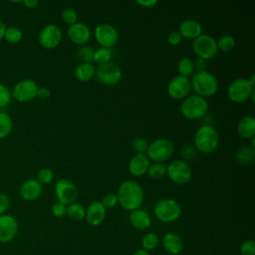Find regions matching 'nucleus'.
<instances>
[{
    "mask_svg": "<svg viewBox=\"0 0 255 255\" xmlns=\"http://www.w3.org/2000/svg\"><path fill=\"white\" fill-rule=\"evenodd\" d=\"M117 197L118 203H120L124 209L132 211L138 209L142 204L144 192L137 181L133 179H127L120 184Z\"/></svg>",
    "mask_w": 255,
    "mask_h": 255,
    "instance_id": "obj_1",
    "label": "nucleus"
},
{
    "mask_svg": "<svg viewBox=\"0 0 255 255\" xmlns=\"http://www.w3.org/2000/svg\"><path fill=\"white\" fill-rule=\"evenodd\" d=\"M195 148L202 153L213 152L219 144V135L215 128L210 125H203L197 128L193 136Z\"/></svg>",
    "mask_w": 255,
    "mask_h": 255,
    "instance_id": "obj_2",
    "label": "nucleus"
},
{
    "mask_svg": "<svg viewBox=\"0 0 255 255\" xmlns=\"http://www.w3.org/2000/svg\"><path fill=\"white\" fill-rule=\"evenodd\" d=\"M191 89L196 93V95L207 98L211 97L218 91V81L216 77L208 71L194 72L190 80Z\"/></svg>",
    "mask_w": 255,
    "mask_h": 255,
    "instance_id": "obj_3",
    "label": "nucleus"
},
{
    "mask_svg": "<svg viewBox=\"0 0 255 255\" xmlns=\"http://www.w3.org/2000/svg\"><path fill=\"white\" fill-rule=\"evenodd\" d=\"M255 77L237 78L233 80L227 88V97L234 103H243L254 95Z\"/></svg>",
    "mask_w": 255,
    "mask_h": 255,
    "instance_id": "obj_4",
    "label": "nucleus"
},
{
    "mask_svg": "<svg viewBox=\"0 0 255 255\" xmlns=\"http://www.w3.org/2000/svg\"><path fill=\"white\" fill-rule=\"evenodd\" d=\"M180 112L188 120H198L207 115L208 103L205 98L196 94L188 95L180 104Z\"/></svg>",
    "mask_w": 255,
    "mask_h": 255,
    "instance_id": "obj_5",
    "label": "nucleus"
},
{
    "mask_svg": "<svg viewBox=\"0 0 255 255\" xmlns=\"http://www.w3.org/2000/svg\"><path fill=\"white\" fill-rule=\"evenodd\" d=\"M153 212L159 221L170 223L176 221L180 217L181 206L175 199L163 198L155 203Z\"/></svg>",
    "mask_w": 255,
    "mask_h": 255,
    "instance_id": "obj_6",
    "label": "nucleus"
},
{
    "mask_svg": "<svg viewBox=\"0 0 255 255\" xmlns=\"http://www.w3.org/2000/svg\"><path fill=\"white\" fill-rule=\"evenodd\" d=\"M173 143L167 138H157L150 143L146 149V156L152 162L163 163L169 159L173 153Z\"/></svg>",
    "mask_w": 255,
    "mask_h": 255,
    "instance_id": "obj_7",
    "label": "nucleus"
},
{
    "mask_svg": "<svg viewBox=\"0 0 255 255\" xmlns=\"http://www.w3.org/2000/svg\"><path fill=\"white\" fill-rule=\"evenodd\" d=\"M95 76L98 81L106 86H115L119 84L123 77L122 69L115 62H108L98 65L95 70Z\"/></svg>",
    "mask_w": 255,
    "mask_h": 255,
    "instance_id": "obj_8",
    "label": "nucleus"
},
{
    "mask_svg": "<svg viewBox=\"0 0 255 255\" xmlns=\"http://www.w3.org/2000/svg\"><path fill=\"white\" fill-rule=\"evenodd\" d=\"M166 174L172 182L182 185L191 179L192 169L187 161L175 159L166 165Z\"/></svg>",
    "mask_w": 255,
    "mask_h": 255,
    "instance_id": "obj_9",
    "label": "nucleus"
},
{
    "mask_svg": "<svg viewBox=\"0 0 255 255\" xmlns=\"http://www.w3.org/2000/svg\"><path fill=\"white\" fill-rule=\"evenodd\" d=\"M192 50L197 58L205 61L215 57L218 52L216 40L207 34H201L192 41Z\"/></svg>",
    "mask_w": 255,
    "mask_h": 255,
    "instance_id": "obj_10",
    "label": "nucleus"
},
{
    "mask_svg": "<svg viewBox=\"0 0 255 255\" xmlns=\"http://www.w3.org/2000/svg\"><path fill=\"white\" fill-rule=\"evenodd\" d=\"M38 85L32 79H22L18 81L11 90V95L14 100L20 103L29 102L37 97Z\"/></svg>",
    "mask_w": 255,
    "mask_h": 255,
    "instance_id": "obj_11",
    "label": "nucleus"
},
{
    "mask_svg": "<svg viewBox=\"0 0 255 255\" xmlns=\"http://www.w3.org/2000/svg\"><path fill=\"white\" fill-rule=\"evenodd\" d=\"M63 39V31L56 24H47L44 26L38 35L39 44L45 49L56 48Z\"/></svg>",
    "mask_w": 255,
    "mask_h": 255,
    "instance_id": "obj_12",
    "label": "nucleus"
},
{
    "mask_svg": "<svg viewBox=\"0 0 255 255\" xmlns=\"http://www.w3.org/2000/svg\"><path fill=\"white\" fill-rule=\"evenodd\" d=\"M55 194L59 202L69 205L76 202L79 196V191L72 180L61 178L55 184Z\"/></svg>",
    "mask_w": 255,
    "mask_h": 255,
    "instance_id": "obj_13",
    "label": "nucleus"
},
{
    "mask_svg": "<svg viewBox=\"0 0 255 255\" xmlns=\"http://www.w3.org/2000/svg\"><path fill=\"white\" fill-rule=\"evenodd\" d=\"M94 35L98 43L104 47L111 49L119 41L118 30L109 23H100L96 26Z\"/></svg>",
    "mask_w": 255,
    "mask_h": 255,
    "instance_id": "obj_14",
    "label": "nucleus"
},
{
    "mask_svg": "<svg viewBox=\"0 0 255 255\" xmlns=\"http://www.w3.org/2000/svg\"><path fill=\"white\" fill-rule=\"evenodd\" d=\"M167 94L173 100H183L191 91L189 78L177 75L173 77L167 85Z\"/></svg>",
    "mask_w": 255,
    "mask_h": 255,
    "instance_id": "obj_15",
    "label": "nucleus"
},
{
    "mask_svg": "<svg viewBox=\"0 0 255 255\" xmlns=\"http://www.w3.org/2000/svg\"><path fill=\"white\" fill-rule=\"evenodd\" d=\"M19 231V223L11 214L0 215V243L7 244L14 240Z\"/></svg>",
    "mask_w": 255,
    "mask_h": 255,
    "instance_id": "obj_16",
    "label": "nucleus"
},
{
    "mask_svg": "<svg viewBox=\"0 0 255 255\" xmlns=\"http://www.w3.org/2000/svg\"><path fill=\"white\" fill-rule=\"evenodd\" d=\"M68 38L77 45H85L91 39V30L87 24L76 22L69 26L67 30Z\"/></svg>",
    "mask_w": 255,
    "mask_h": 255,
    "instance_id": "obj_17",
    "label": "nucleus"
},
{
    "mask_svg": "<svg viewBox=\"0 0 255 255\" xmlns=\"http://www.w3.org/2000/svg\"><path fill=\"white\" fill-rule=\"evenodd\" d=\"M43 193V185L36 178H29L23 181L19 188L20 196L26 201L37 200Z\"/></svg>",
    "mask_w": 255,
    "mask_h": 255,
    "instance_id": "obj_18",
    "label": "nucleus"
},
{
    "mask_svg": "<svg viewBox=\"0 0 255 255\" xmlns=\"http://www.w3.org/2000/svg\"><path fill=\"white\" fill-rule=\"evenodd\" d=\"M106 208L101 201H93L86 209L85 219L92 226L100 225L106 217Z\"/></svg>",
    "mask_w": 255,
    "mask_h": 255,
    "instance_id": "obj_19",
    "label": "nucleus"
},
{
    "mask_svg": "<svg viewBox=\"0 0 255 255\" xmlns=\"http://www.w3.org/2000/svg\"><path fill=\"white\" fill-rule=\"evenodd\" d=\"M182 38L194 40L202 34V25L199 21L194 19H185L180 22L177 30Z\"/></svg>",
    "mask_w": 255,
    "mask_h": 255,
    "instance_id": "obj_20",
    "label": "nucleus"
},
{
    "mask_svg": "<svg viewBox=\"0 0 255 255\" xmlns=\"http://www.w3.org/2000/svg\"><path fill=\"white\" fill-rule=\"evenodd\" d=\"M150 160L145 153H135L128 162V170L134 176H141L146 173Z\"/></svg>",
    "mask_w": 255,
    "mask_h": 255,
    "instance_id": "obj_21",
    "label": "nucleus"
},
{
    "mask_svg": "<svg viewBox=\"0 0 255 255\" xmlns=\"http://www.w3.org/2000/svg\"><path fill=\"white\" fill-rule=\"evenodd\" d=\"M162 246L168 254L178 255L183 249V240L178 234L167 232L162 237Z\"/></svg>",
    "mask_w": 255,
    "mask_h": 255,
    "instance_id": "obj_22",
    "label": "nucleus"
},
{
    "mask_svg": "<svg viewBox=\"0 0 255 255\" xmlns=\"http://www.w3.org/2000/svg\"><path fill=\"white\" fill-rule=\"evenodd\" d=\"M128 220L130 225L137 230H145L151 224V218L148 212L140 208L130 211Z\"/></svg>",
    "mask_w": 255,
    "mask_h": 255,
    "instance_id": "obj_23",
    "label": "nucleus"
},
{
    "mask_svg": "<svg viewBox=\"0 0 255 255\" xmlns=\"http://www.w3.org/2000/svg\"><path fill=\"white\" fill-rule=\"evenodd\" d=\"M238 134L245 139H251L255 134V118L253 116L242 117L237 124Z\"/></svg>",
    "mask_w": 255,
    "mask_h": 255,
    "instance_id": "obj_24",
    "label": "nucleus"
},
{
    "mask_svg": "<svg viewBox=\"0 0 255 255\" xmlns=\"http://www.w3.org/2000/svg\"><path fill=\"white\" fill-rule=\"evenodd\" d=\"M95 70L92 63H80L75 69V77L80 82H89L95 77Z\"/></svg>",
    "mask_w": 255,
    "mask_h": 255,
    "instance_id": "obj_25",
    "label": "nucleus"
},
{
    "mask_svg": "<svg viewBox=\"0 0 255 255\" xmlns=\"http://www.w3.org/2000/svg\"><path fill=\"white\" fill-rule=\"evenodd\" d=\"M255 151L252 145H242L235 152V159L240 164H247L254 160Z\"/></svg>",
    "mask_w": 255,
    "mask_h": 255,
    "instance_id": "obj_26",
    "label": "nucleus"
},
{
    "mask_svg": "<svg viewBox=\"0 0 255 255\" xmlns=\"http://www.w3.org/2000/svg\"><path fill=\"white\" fill-rule=\"evenodd\" d=\"M66 215H68L69 218H71L72 220H75V221L83 220V219H85L86 208L78 202L71 203V204L67 205Z\"/></svg>",
    "mask_w": 255,
    "mask_h": 255,
    "instance_id": "obj_27",
    "label": "nucleus"
},
{
    "mask_svg": "<svg viewBox=\"0 0 255 255\" xmlns=\"http://www.w3.org/2000/svg\"><path fill=\"white\" fill-rule=\"evenodd\" d=\"M13 129V120L6 112H0V139L7 137Z\"/></svg>",
    "mask_w": 255,
    "mask_h": 255,
    "instance_id": "obj_28",
    "label": "nucleus"
},
{
    "mask_svg": "<svg viewBox=\"0 0 255 255\" xmlns=\"http://www.w3.org/2000/svg\"><path fill=\"white\" fill-rule=\"evenodd\" d=\"M177 71H178V75L182 77L188 78L189 76H192V74L195 72L193 61L188 57H184L180 59L177 64Z\"/></svg>",
    "mask_w": 255,
    "mask_h": 255,
    "instance_id": "obj_29",
    "label": "nucleus"
},
{
    "mask_svg": "<svg viewBox=\"0 0 255 255\" xmlns=\"http://www.w3.org/2000/svg\"><path fill=\"white\" fill-rule=\"evenodd\" d=\"M23 38V32L16 26H9L6 28L4 40L9 44H18Z\"/></svg>",
    "mask_w": 255,
    "mask_h": 255,
    "instance_id": "obj_30",
    "label": "nucleus"
},
{
    "mask_svg": "<svg viewBox=\"0 0 255 255\" xmlns=\"http://www.w3.org/2000/svg\"><path fill=\"white\" fill-rule=\"evenodd\" d=\"M146 173L150 178H153V179L162 178L166 174V165L164 163H158V162L150 163Z\"/></svg>",
    "mask_w": 255,
    "mask_h": 255,
    "instance_id": "obj_31",
    "label": "nucleus"
},
{
    "mask_svg": "<svg viewBox=\"0 0 255 255\" xmlns=\"http://www.w3.org/2000/svg\"><path fill=\"white\" fill-rule=\"evenodd\" d=\"M95 49L92 46L83 45L77 50V58L81 63H92L94 62Z\"/></svg>",
    "mask_w": 255,
    "mask_h": 255,
    "instance_id": "obj_32",
    "label": "nucleus"
},
{
    "mask_svg": "<svg viewBox=\"0 0 255 255\" xmlns=\"http://www.w3.org/2000/svg\"><path fill=\"white\" fill-rule=\"evenodd\" d=\"M159 243V237L156 233L154 232H148L146 233L142 239H141V246L142 249L146 250V251H150L153 250L157 247Z\"/></svg>",
    "mask_w": 255,
    "mask_h": 255,
    "instance_id": "obj_33",
    "label": "nucleus"
},
{
    "mask_svg": "<svg viewBox=\"0 0 255 255\" xmlns=\"http://www.w3.org/2000/svg\"><path fill=\"white\" fill-rule=\"evenodd\" d=\"M112 56H113V52L111 49L101 47V48L95 50L94 62H96L98 65L105 64V63H108L111 61Z\"/></svg>",
    "mask_w": 255,
    "mask_h": 255,
    "instance_id": "obj_34",
    "label": "nucleus"
},
{
    "mask_svg": "<svg viewBox=\"0 0 255 255\" xmlns=\"http://www.w3.org/2000/svg\"><path fill=\"white\" fill-rule=\"evenodd\" d=\"M216 44H217L218 50L228 52L235 47V39L233 36L226 34V35L220 36L218 40H216Z\"/></svg>",
    "mask_w": 255,
    "mask_h": 255,
    "instance_id": "obj_35",
    "label": "nucleus"
},
{
    "mask_svg": "<svg viewBox=\"0 0 255 255\" xmlns=\"http://www.w3.org/2000/svg\"><path fill=\"white\" fill-rule=\"evenodd\" d=\"M42 185L43 184H48L52 182L54 179V172L51 168L49 167H42L38 172H37V178H36Z\"/></svg>",
    "mask_w": 255,
    "mask_h": 255,
    "instance_id": "obj_36",
    "label": "nucleus"
},
{
    "mask_svg": "<svg viewBox=\"0 0 255 255\" xmlns=\"http://www.w3.org/2000/svg\"><path fill=\"white\" fill-rule=\"evenodd\" d=\"M12 100L11 90L3 84H0V109H4L9 106Z\"/></svg>",
    "mask_w": 255,
    "mask_h": 255,
    "instance_id": "obj_37",
    "label": "nucleus"
},
{
    "mask_svg": "<svg viewBox=\"0 0 255 255\" xmlns=\"http://www.w3.org/2000/svg\"><path fill=\"white\" fill-rule=\"evenodd\" d=\"M148 141L143 137H135L131 141V147L135 151V153H144L148 147Z\"/></svg>",
    "mask_w": 255,
    "mask_h": 255,
    "instance_id": "obj_38",
    "label": "nucleus"
},
{
    "mask_svg": "<svg viewBox=\"0 0 255 255\" xmlns=\"http://www.w3.org/2000/svg\"><path fill=\"white\" fill-rule=\"evenodd\" d=\"M61 18L62 20L66 23V24H69L72 25V24H75L76 22H78V14L76 12L75 9L73 8H66L62 11V14H61Z\"/></svg>",
    "mask_w": 255,
    "mask_h": 255,
    "instance_id": "obj_39",
    "label": "nucleus"
},
{
    "mask_svg": "<svg viewBox=\"0 0 255 255\" xmlns=\"http://www.w3.org/2000/svg\"><path fill=\"white\" fill-rule=\"evenodd\" d=\"M241 255H255V241L253 239L244 240L240 244Z\"/></svg>",
    "mask_w": 255,
    "mask_h": 255,
    "instance_id": "obj_40",
    "label": "nucleus"
},
{
    "mask_svg": "<svg viewBox=\"0 0 255 255\" xmlns=\"http://www.w3.org/2000/svg\"><path fill=\"white\" fill-rule=\"evenodd\" d=\"M102 204L105 206V208H113L115 207L117 204H118V197H117V194L116 193H113V192H109V193H106L103 197H102V200H101Z\"/></svg>",
    "mask_w": 255,
    "mask_h": 255,
    "instance_id": "obj_41",
    "label": "nucleus"
},
{
    "mask_svg": "<svg viewBox=\"0 0 255 255\" xmlns=\"http://www.w3.org/2000/svg\"><path fill=\"white\" fill-rule=\"evenodd\" d=\"M66 209H67V205L57 201V202H54L51 206V212L52 214L57 217V218H61L63 216L66 215Z\"/></svg>",
    "mask_w": 255,
    "mask_h": 255,
    "instance_id": "obj_42",
    "label": "nucleus"
},
{
    "mask_svg": "<svg viewBox=\"0 0 255 255\" xmlns=\"http://www.w3.org/2000/svg\"><path fill=\"white\" fill-rule=\"evenodd\" d=\"M11 204L10 197L6 193L0 192V215L6 214Z\"/></svg>",
    "mask_w": 255,
    "mask_h": 255,
    "instance_id": "obj_43",
    "label": "nucleus"
},
{
    "mask_svg": "<svg viewBox=\"0 0 255 255\" xmlns=\"http://www.w3.org/2000/svg\"><path fill=\"white\" fill-rule=\"evenodd\" d=\"M181 40H182V36L180 35V33L177 30L171 31L167 35V43L171 46L178 45L181 42Z\"/></svg>",
    "mask_w": 255,
    "mask_h": 255,
    "instance_id": "obj_44",
    "label": "nucleus"
},
{
    "mask_svg": "<svg viewBox=\"0 0 255 255\" xmlns=\"http://www.w3.org/2000/svg\"><path fill=\"white\" fill-rule=\"evenodd\" d=\"M193 66H194V71L199 72V71H205L207 65L205 60L197 58L195 61H193Z\"/></svg>",
    "mask_w": 255,
    "mask_h": 255,
    "instance_id": "obj_45",
    "label": "nucleus"
},
{
    "mask_svg": "<svg viewBox=\"0 0 255 255\" xmlns=\"http://www.w3.org/2000/svg\"><path fill=\"white\" fill-rule=\"evenodd\" d=\"M51 96V91L49 88L47 87H39L38 88V92H37V97L42 99V100H46Z\"/></svg>",
    "mask_w": 255,
    "mask_h": 255,
    "instance_id": "obj_46",
    "label": "nucleus"
},
{
    "mask_svg": "<svg viewBox=\"0 0 255 255\" xmlns=\"http://www.w3.org/2000/svg\"><path fill=\"white\" fill-rule=\"evenodd\" d=\"M136 4L143 8H150L157 4L156 0H136Z\"/></svg>",
    "mask_w": 255,
    "mask_h": 255,
    "instance_id": "obj_47",
    "label": "nucleus"
},
{
    "mask_svg": "<svg viewBox=\"0 0 255 255\" xmlns=\"http://www.w3.org/2000/svg\"><path fill=\"white\" fill-rule=\"evenodd\" d=\"M195 153V149L191 146H186L184 149H182V156L185 158L192 157Z\"/></svg>",
    "mask_w": 255,
    "mask_h": 255,
    "instance_id": "obj_48",
    "label": "nucleus"
},
{
    "mask_svg": "<svg viewBox=\"0 0 255 255\" xmlns=\"http://www.w3.org/2000/svg\"><path fill=\"white\" fill-rule=\"evenodd\" d=\"M38 3L39 2L37 0H25V1H23V4L28 9H35L38 6Z\"/></svg>",
    "mask_w": 255,
    "mask_h": 255,
    "instance_id": "obj_49",
    "label": "nucleus"
},
{
    "mask_svg": "<svg viewBox=\"0 0 255 255\" xmlns=\"http://www.w3.org/2000/svg\"><path fill=\"white\" fill-rule=\"evenodd\" d=\"M6 24L4 21H2L0 19V41H2L4 39V34H5V31H6Z\"/></svg>",
    "mask_w": 255,
    "mask_h": 255,
    "instance_id": "obj_50",
    "label": "nucleus"
},
{
    "mask_svg": "<svg viewBox=\"0 0 255 255\" xmlns=\"http://www.w3.org/2000/svg\"><path fill=\"white\" fill-rule=\"evenodd\" d=\"M132 255H150V253L148 251H146V250L141 248V249H137L136 251H134L132 253Z\"/></svg>",
    "mask_w": 255,
    "mask_h": 255,
    "instance_id": "obj_51",
    "label": "nucleus"
}]
</instances>
